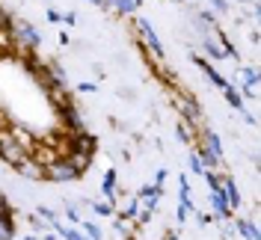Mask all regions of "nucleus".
Returning a JSON list of instances; mask_svg holds the SVG:
<instances>
[{"instance_id": "f257e3e1", "label": "nucleus", "mask_w": 261, "mask_h": 240, "mask_svg": "<svg viewBox=\"0 0 261 240\" xmlns=\"http://www.w3.org/2000/svg\"><path fill=\"white\" fill-rule=\"evenodd\" d=\"M0 157H3V163H9V166H15V169H18L27 157H33V151H30V148H24L15 137L0 134Z\"/></svg>"}, {"instance_id": "f03ea898", "label": "nucleus", "mask_w": 261, "mask_h": 240, "mask_svg": "<svg viewBox=\"0 0 261 240\" xmlns=\"http://www.w3.org/2000/svg\"><path fill=\"white\" fill-rule=\"evenodd\" d=\"M45 178L54 181V184H65V181L81 178V172L74 169V163H71L68 157H57V160H50L48 166H45Z\"/></svg>"}, {"instance_id": "7ed1b4c3", "label": "nucleus", "mask_w": 261, "mask_h": 240, "mask_svg": "<svg viewBox=\"0 0 261 240\" xmlns=\"http://www.w3.org/2000/svg\"><path fill=\"white\" fill-rule=\"evenodd\" d=\"M12 33L18 36V42H21L27 50H36L39 45H42V36H39V30L33 27L30 21H15V24H12Z\"/></svg>"}, {"instance_id": "20e7f679", "label": "nucleus", "mask_w": 261, "mask_h": 240, "mask_svg": "<svg viewBox=\"0 0 261 240\" xmlns=\"http://www.w3.org/2000/svg\"><path fill=\"white\" fill-rule=\"evenodd\" d=\"M137 27H140V36L148 42L151 54H154V57H163V45H161V39H158V33H154V27H151V21H148V18H140Z\"/></svg>"}, {"instance_id": "39448f33", "label": "nucleus", "mask_w": 261, "mask_h": 240, "mask_svg": "<svg viewBox=\"0 0 261 240\" xmlns=\"http://www.w3.org/2000/svg\"><path fill=\"white\" fill-rule=\"evenodd\" d=\"M175 107L187 116V122H190V125H199V122H202V110H199V104H196L193 98L175 95Z\"/></svg>"}, {"instance_id": "423d86ee", "label": "nucleus", "mask_w": 261, "mask_h": 240, "mask_svg": "<svg viewBox=\"0 0 261 240\" xmlns=\"http://www.w3.org/2000/svg\"><path fill=\"white\" fill-rule=\"evenodd\" d=\"M190 60H193V63L199 65V68H202L205 74H208V80H211V83H214V86H217V89H228V80L223 77V74H217V68H214L211 63H205L202 57H193V54H190Z\"/></svg>"}, {"instance_id": "0eeeda50", "label": "nucleus", "mask_w": 261, "mask_h": 240, "mask_svg": "<svg viewBox=\"0 0 261 240\" xmlns=\"http://www.w3.org/2000/svg\"><path fill=\"white\" fill-rule=\"evenodd\" d=\"M18 175L30 178V181H45V166H42V163H36L33 157H27L21 166H18Z\"/></svg>"}, {"instance_id": "6e6552de", "label": "nucleus", "mask_w": 261, "mask_h": 240, "mask_svg": "<svg viewBox=\"0 0 261 240\" xmlns=\"http://www.w3.org/2000/svg\"><path fill=\"white\" fill-rule=\"evenodd\" d=\"M202 151H208L211 157H217V160H223V148H220V137L214 134V130H202V145H199Z\"/></svg>"}, {"instance_id": "1a4fd4ad", "label": "nucleus", "mask_w": 261, "mask_h": 240, "mask_svg": "<svg viewBox=\"0 0 261 240\" xmlns=\"http://www.w3.org/2000/svg\"><path fill=\"white\" fill-rule=\"evenodd\" d=\"M211 205H214V210H217V217H220V220H226V217H231V214H234V210L228 208L226 196H223V187L211 190Z\"/></svg>"}, {"instance_id": "9d476101", "label": "nucleus", "mask_w": 261, "mask_h": 240, "mask_svg": "<svg viewBox=\"0 0 261 240\" xmlns=\"http://www.w3.org/2000/svg\"><path fill=\"white\" fill-rule=\"evenodd\" d=\"M95 148H98V140L92 137V134H83V130H77V134H74V151L92 154Z\"/></svg>"}, {"instance_id": "9b49d317", "label": "nucleus", "mask_w": 261, "mask_h": 240, "mask_svg": "<svg viewBox=\"0 0 261 240\" xmlns=\"http://www.w3.org/2000/svg\"><path fill=\"white\" fill-rule=\"evenodd\" d=\"M220 187H223V196H226L228 208H231V210H238V208H241V193H238V184H234L231 178H226V181H223Z\"/></svg>"}, {"instance_id": "f8f14e48", "label": "nucleus", "mask_w": 261, "mask_h": 240, "mask_svg": "<svg viewBox=\"0 0 261 240\" xmlns=\"http://www.w3.org/2000/svg\"><path fill=\"white\" fill-rule=\"evenodd\" d=\"M63 119H65V125H68V128H74V130H81V128H83L81 113L74 110L71 104H63Z\"/></svg>"}, {"instance_id": "ddd939ff", "label": "nucleus", "mask_w": 261, "mask_h": 240, "mask_svg": "<svg viewBox=\"0 0 261 240\" xmlns=\"http://www.w3.org/2000/svg\"><path fill=\"white\" fill-rule=\"evenodd\" d=\"M71 163H74V169H77V172H86V169H89V163H92V154H83V151H71Z\"/></svg>"}, {"instance_id": "4468645a", "label": "nucleus", "mask_w": 261, "mask_h": 240, "mask_svg": "<svg viewBox=\"0 0 261 240\" xmlns=\"http://www.w3.org/2000/svg\"><path fill=\"white\" fill-rule=\"evenodd\" d=\"M101 193L107 196V199H116V169H110L104 181H101Z\"/></svg>"}, {"instance_id": "2eb2a0df", "label": "nucleus", "mask_w": 261, "mask_h": 240, "mask_svg": "<svg viewBox=\"0 0 261 240\" xmlns=\"http://www.w3.org/2000/svg\"><path fill=\"white\" fill-rule=\"evenodd\" d=\"M110 6H113L119 15H130V12H137V9H140L134 0H110Z\"/></svg>"}, {"instance_id": "dca6fc26", "label": "nucleus", "mask_w": 261, "mask_h": 240, "mask_svg": "<svg viewBox=\"0 0 261 240\" xmlns=\"http://www.w3.org/2000/svg\"><path fill=\"white\" fill-rule=\"evenodd\" d=\"M15 237V223L12 217H0V240H12Z\"/></svg>"}, {"instance_id": "f3484780", "label": "nucleus", "mask_w": 261, "mask_h": 240, "mask_svg": "<svg viewBox=\"0 0 261 240\" xmlns=\"http://www.w3.org/2000/svg\"><path fill=\"white\" fill-rule=\"evenodd\" d=\"M238 231L246 240H258V228H255V223H249V220H238Z\"/></svg>"}, {"instance_id": "a211bd4d", "label": "nucleus", "mask_w": 261, "mask_h": 240, "mask_svg": "<svg viewBox=\"0 0 261 240\" xmlns=\"http://www.w3.org/2000/svg\"><path fill=\"white\" fill-rule=\"evenodd\" d=\"M54 228H57V234H63L65 240H89L83 231H77V228H65V225H60V223H54Z\"/></svg>"}, {"instance_id": "6ab92c4d", "label": "nucleus", "mask_w": 261, "mask_h": 240, "mask_svg": "<svg viewBox=\"0 0 261 240\" xmlns=\"http://www.w3.org/2000/svg\"><path fill=\"white\" fill-rule=\"evenodd\" d=\"M226 92V101L234 107V110H244V98H241V89H234V86H228V89H223Z\"/></svg>"}, {"instance_id": "aec40b11", "label": "nucleus", "mask_w": 261, "mask_h": 240, "mask_svg": "<svg viewBox=\"0 0 261 240\" xmlns=\"http://www.w3.org/2000/svg\"><path fill=\"white\" fill-rule=\"evenodd\" d=\"M161 187H158V184H143V187H140V199H158V196H161Z\"/></svg>"}, {"instance_id": "412c9836", "label": "nucleus", "mask_w": 261, "mask_h": 240, "mask_svg": "<svg viewBox=\"0 0 261 240\" xmlns=\"http://www.w3.org/2000/svg\"><path fill=\"white\" fill-rule=\"evenodd\" d=\"M241 74H244V83H246V89H255V83H258V71H255V68H244Z\"/></svg>"}, {"instance_id": "4be33fe9", "label": "nucleus", "mask_w": 261, "mask_h": 240, "mask_svg": "<svg viewBox=\"0 0 261 240\" xmlns=\"http://www.w3.org/2000/svg\"><path fill=\"white\" fill-rule=\"evenodd\" d=\"M92 210L98 217H113V205L110 202H92Z\"/></svg>"}, {"instance_id": "5701e85b", "label": "nucleus", "mask_w": 261, "mask_h": 240, "mask_svg": "<svg viewBox=\"0 0 261 240\" xmlns=\"http://www.w3.org/2000/svg\"><path fill=\"white\" fill-rule=\"evenodd\" d=\"M83 234L89 240H101V228H98L95 223H83Z\"/></svg>"}, {"instance_id": "b1692460", "label": "nucleus", "mask_w": 261, "mask_h": 240, "mask_svg": "<svg viewBox=\"0 0 261 240\" xmlns=\"http://www.w3.org/2000/svg\"><path fill=\"white\" fill-rule=\"evenodd\" d=\"M202 175H205V181H208V187H211V190H217V187L223 184V178L217 175V172H211V169H205Z\"/></svg>"}, {"instance_id": "393cba45", "label": "nucleus", "mask_w": 261, "mask_h": 240, "mask_svg": "<svg viewBox=\"0 0 261 240\" xmlns=\"http://www.w3.org/2000/svg\"><path fill=\"white\" fill-rule=\"evenodd\" d=\"M205 50H208V57H211V60H217V63L226 57V54H223V48H217L214 42H205Z\"/></svg>"}, {"instance_id": "a878e982", "label": "nucleus", "mask_w": 261, "mask_h": 240, "mask_svg": "<svg viewBox=\"0 0 261 240\" xmlns=\"http://www.w3.org/2000/svg\"><path fill=\"white\" fill-rule=\"evenodd\" d=\"M39 217H45V220H48V225H54V223H60V220H57V214H54V210L50 208H45V205H39Z\"/></svg>"}, {"instance_id": "bb28decb", "label": "nucleus", "mask_w": 261, "mask_h": 240, "mask_svg": "<svg viewBox=\"0 0 261 240\" xmlns=\"http://www.w3.org/2000/svg\"><path fill=\"white\" fill-rule=\"evenodd\" d=\"M187 163H190V169H193L196 175H202V172H205V169H202V160H199V154H190V160H187Z\"/></svg>"}, {"instance_id": "cd10ccee", "label": "nucleus", "mask_w": 261, "mask_h": 240, "mask_svg": "<svg viewBox=\"0 0 261 240\" xmlns=\"http://www.w3.org/2000/svg\"><path fill=\"white\" fill-rule=\"evenodd\" d=\"M65 217H68V223H74V225L81 223V210L74 208V205H68V208H65Z\"/></svg>"}, {"instance_id": "c85d7f7f", "label": "nucleus", "mask_w": 261, "mask_h": 240, "mask_svg": "<svg viewBox=\"0 0 261 240\" xmlns=\"http://www.w3.org/2000/svg\"><path fill=\"white\" fill-rule=\"evenodd\" d=\"M0 217H12V208H9V199L0 193Z\"/></svg>"}, {"instance_id": "c756f323", "label": "nucleus", "mask_w": 261, "mask_h": 240, "mask_svg": "<svg viewBox=\"0 0 261 240\" xmlns=\"http://www.w3.org/2000/svg\"><path fill=\"white\" fill-rule=\"evenodd\" d=\"M137 210H140V202H137V199H130L128 205H125V217H137Z\"/></svg>"}, {"instance_id": "7c9ffc66", "label": "nucleus", "mask_w": 261, "mask_h": 240, "mask_svg": "<svg viewBox=\"0 0 261 240\" xmlns=\"http://www.w3.org/2000/svg\"><path fill=\"white\" fill-rule=\"evenodd\" d=\"M190 210H193V208H190V205H178V210H175V220H178V223H184Z\"/></svg>"}, {"instance_id": "2f4dec72", "label": "nucleus", "mask_w": 261, "mask_h": 240, "mask_svg": "<svg viewBox=\"0 0 261 240\" xmlns=\"http://www.w3.org/2000/svg\"><path fill=\"white\" fill-rule=\"evenodd\" d=\"M211 6L220 12V15H223V12H228V3H226V0H211Z\"/></svg>"}, {"instance_id": "473e14b6", "label": "nucleus", "mask_w": 261, "mask_h": 240, "mask_svg": "<svg viewBox=\"0 0 261 240\" xmlns=\"http://www.w3.org/2000/svg\"><path fill=\"white\" fill-rule=\"evenodd\" d=\"M175 134H178L181 143H190V134H187V128H184V125H178V128H175Z\"/></svg>"}, {"instance_id": "72a5a7b5", "label": "nucleus", "mask_w": 261, "mask_h": 240, "mask_svg": "<svg viewBox=\"0 0 261 240\" xmlns=\"http://www.w3.org/2000/svg\"><path fill=\"white\" fill-rule=\"evenodd\" d=\"M48 21H50V24H60V21H63V15H60L57 9H48Z\"/></svg>"}, {"instance_id": "f704fd0d", "label": "nucleus", "mask_w": 261, "mask_h": 240, "mask_svg": "<svg viewBox=\"0 0 261 240\" xmlns=\"http://www.w3.org/2000/svg\"><path fill=\"white\" fill-rule=\"evenodd\" d=\"M77 89H81V92H95L98 86L95 83H77Z\"/></svg>"}, {"instance_id": "c9c22d12", "label": "nucleus", "mask_w": 261, "mask_h": 240, "mask_svg": "<svg viewBox=\"0 0 261 240\" xmlns=\"http://www.w3.org/2000/svg\"><path fill=\"white\" fill-rule=\"evenodd\" d=\"M63 21H65V24H77V15H74V12H65Z\"/></svg>"}, {"instance_id": "e433bc0d", "label": "nucleus", "mask_w": 261, "mask_h": 240, "mask_svg": "<svg viewBox=\"0 0 261 240\" xmlns=\"http://www.w3.org/2000/svg\"><path fill=\"white\" fill-rule=\"evenodd\" d=\"M199 18H202V24H214V15H211V12H199Z\"/></svg>"}, {"instance_id": "4c0bfd02", "label": "nucleus", "mask_w": 261, "mask_h": 240, "mask_svg": "<svg viewBox=\"0 0 261 240\" xmlns=\"http://www.w3.org/2000/svg\"><path fill=\"white\" fill-rule=\"evenodd\" d=\"M163 178H166V169H158V175H154V184H158V187L163 184Z\"/></svg>"}, {"instance_id": "58836bf2", "label": "nucleus", "mask_w": 261, "mask_h": 240, "mask_svg": "<svg viewBox=\"0 0 261 240\" xmlns=\"http://www.w3.org/2000/svg\"><path fill=\"white\" fill-rule=\"evenodd\" d=\"M196 220H199L202 225H208V223H211V217H208V214H196Z\"/></svg>"}, {"instance_id": "ea45409f", "label": "nucleus", "mask_w": 261, "mask_h": 240, "mask_svg": "<svg viewBox=\"0 0 261 240\" xmlns=\"http://www.w3.org/2000/svg\"><path fill=\"white\" fill-rule=\"evenodd\" d=\"M89 3H95V6H110V0H89Z\"/></svg>"}, {"instance_id": "a19ab883", "label": "nucleus", "mask_w": 261, "mask_h": 240, "mask_svg": "<svg viewBox=\"0 0 261 240\" xmlns=\"http://www.w3.org/2000/svg\"><path fill=\"white\" fill-rule=\"evenodd\" d=\"M163 240H178V234H172V231H169V234H163Z\"/></svg>"}, {"instance_id": "79ce46f5", "label": "nucleus", "mask_w": 261, "mask_h": 240, "mask_svg": "<svg viewBox=\"0 0 261 240\" xmlns=\"http://www.w3.org/2000/svg\"><path fill=\"white\" fill-rule=\"evenodd\" d=\"M24 240H39V237H36V234H27V237H24Z\"/></svg>"}, {"instance_id": "37998d69", "label": "nucleus", "mask_w": 261, "mask_h": 240, "mask_svg": "<svg viewBox=\"0 0 261 240\" xmlns=\"http://www.w3.org/2000/svg\"><path fill=\"white\" fill-rule=\"evenodd\" d=\"M134 3H137V6H140V3H143V0H134Z\"/></svg>"}, {"instance_id": "c03bdc74", "label": "nucleus", "mask_w": 261, "mask_h": 240, "mask_svg": "<svg viewBox=\"0 0 261 240\" xmlns=\"http://www.w3.org/2000/svg\"><path fill=\"white\" fill-rule=\"evenodd\" d=\"M238 3H244V0H238Z\"/></svg>"}, {"instance_id": "a18cd8bd", "label": "nucleus", "mask_w": 261, "mask_h": 240, "mask_svg": "<svg viewBox=\"0 0 261 240\" xmlns=\"http://www.w3.org/2000/svg\"><path fill=\"white\" fill-rule=\"evenodd\" d=\"M175 3H181V0H175Z\"/></svg>"}, {"instance_id": "49530a36", "label": "nucleus", "mask_w": 261, "mask_h": 240, "mask_svg": "<svg viewBox=\"0 0 261 240\" xmlns=\"http://www.w3.org/2000/svg\"><path fill=\"white\" fill-rule=\"evenodd\" d=\"M130 240H134V237H130Z\"/></svg>"}]
</instances>
